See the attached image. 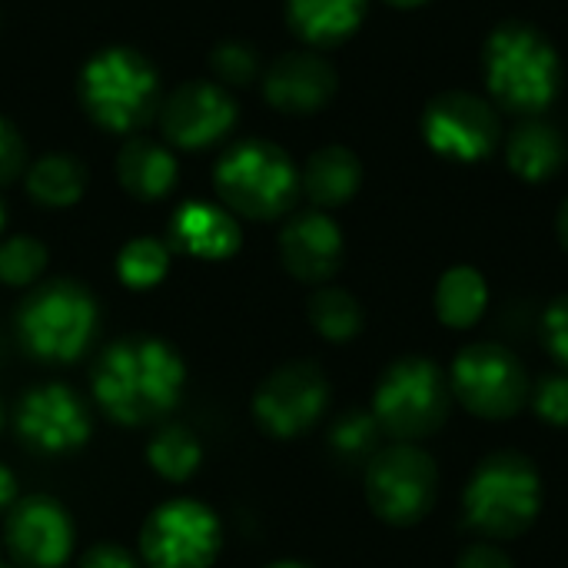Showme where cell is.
<instances>
[{
    "label": "cell",
    "instance_id": "6da1fadb",
    "mask_svg": "<svg viewBox=\"0 0 568 568\" xmlns=\"http://www.w3.org/2000/svg\"><path fill=\"white\" fill-rule=\"evenodd\" d=\"M93 396L120 426H150L166 416L186 383L180 353L156 336H123L93 363Z\"/></svg>",
    "mask_w": 568,
    "mask_h": 568
},
{
    "label": "cell",
    "instance_id": "7a4b0ae2",
    "mask_svg": "<svg viewBox=\"0 0 568 568\" xmlns=\"http://www.w3.org/2000/svg\"><path fill=\"white\" fill-rule=\"evenodd\" d=\"M542 513V476L526 453L496 449L469 476L463 523L486 542L526 536Z\"/></svg>",
    "mask_w": 568,
    "mask_h": 568
},
{
    "label": "cell",
    "instance_id": "3957f363",
    "mask_svg": "<svg viewBox=\"0 0 568 568\" xmlns=\"http://www.w3.org/2000/svg\"><path fill=\"white\" fill-rule=\"evenodd\" d=\"M483 70L489 93L506 110L526 116L542 113L562 87V63L556 47L536 27L519 20H509L489 33Z\"/></svg>",
    "mask_w": 568,
    "mask_h": 568
},
{
    "label": "cell",
    "instance_id": "277c9868",
    "mask_svg": "<svg viewBox=\"0 0 568 568\" xmlns=\"http://www.w3.org/2000/svg\"><path fill=\"white\" fill-rule=\"evenodd\" d=\"M449 376L429 356H399L389 363L373 389V416L393 443H426L453 413Z\"/></svg>",
    "mask_w": 568,
    "mask_h": 568
},
{
    "label": "cell",
    "instance_id": "5b68a950",
    "mask_svg": "<svg viewBox=\"0 0 568 568\" xmlns=\"http://www.w3.org/2000/svg\"><path fill=\"white\" fill-rule=\"evenodd\" d=\"M80 100L100 126L130 133L156 113L160 80L146 57L126 47H110L83 67Z\"/></svg>",
    "mask_w": 568,
    "mask_h": 568
},
{
    "label": "cell",
    "instance_id": "8992f818",
    "mask_svg": "<svg viewBox=\"0 0 568 568\" xmlns=\"http://www.w3.org/2000/svg\"><path fill=\"white\" fill-rule=\"evenodd\" d=\"M216 193L220 200L246 220H276L286 216L300 196V173L286 150L266 140H246L233 146L216 163Z\"/></svg>",
    "mask_w": 568,
    "mask_h": 568
},
{
    "label": "cell",
    "instance_id": "52a82bcc",
    "mask_svg": "<svg viewBox=\"0 0 568 568\" xmlns=\"http://www.w3.org/2000/svg\"><path fill=\"white\" fill-rule=\"evenodd\" d=\"M97 300L73 280L37 286L20 306L17 326L27 349L43 363H73L97 333Z\"/></svg>",
    "mask_w": 568,
    "mask_h": 568
},
{
    "label": "cell",
    "instance_id": "ba28073f",
    "mask_svg": "<svg viewBox=\"0 0 568 568\" xmlns=\"http://www.w3.org/2000/svg\"><path fill=\"white\" fill-rule=\"evenodd\" d=\"M449 389L466 413L486 423H506L529 403L532 379L519 356L503 343H469L449 366Z\"/></svg>",
    "mask_w": 568,
    "mask_h": 568
},
{
    "label": "cell",
    "instance_id": "9c48e42d",
    "mask_svg": "<svg viewBox=\"0 0 568 568\" xmlns=\"http://www.w3.org/2000/svg\"><path fill=\"white\" fill-rule=\"evenodd\" d=\"M366 503L386 526L423 523L439 496V469L416 443H393L366 463Z\"/></svg>",
    "mask_w": 568,
    "mask_h": 568
},
{
    "label": "cell",
    "instance_id": "30bf717a",
    "mask_svg": "<svg viewBox=\"0 0 568 568\" xmlns=\"http://www.w3.org/2000/svg\"><path fill=\"white\" fill-rule=\"evenodd\" d=\"M220 546V519L196 499L156 506L140 532V559L146 568H210Z\"/></svg>",
    "mask_w": 568,
    "mask_h": 568
},
{
    "label": "cell",
    "instance_id": "8fae6325",
    "mask_svg": "<svg viewBox=\"0 0 568 568\" xmlns=\"http://www.w3.org/2000/svg\"><path fill=\"white\" fill-rule=\"evenodd\" d=\"M326 409H329V379L316 363L306 359H293L273 369L253 396V416L260 429L273 439L306 436L323 419Z\"/></svg>",
    "mask_w": 568,
    "mask_h": 568
},
{
    "label": "cell",
    "instance_id": "7c38bea8",
    "mask_svg": "<svg viewBox=\"0 0 568 568\" xmlns=\"http://www.w3.org/2000/svg\"><path fill=\"white\" fill-rule=\"evenodd\" d=\"M423 133L439 156L473 163L499 143V113L476 93L449 90L426 106Z\"/></svg>",
    "mask_w": 568,
    "mask_h": 568
},
{
    "label": "cell",
    "instance_id": "4fadbf2b",
    "mask_svg": "<svg viewBox=\"0 0 568 568\" xmlns=\"http://www.w3.org/2000/svg\"><path fill=\"white\" fill-rule=\"evenodd\" d=\"M17 433L33 453L70 456L90 439V413L70 386L47 383L20 399Z\"/></svg>",
    "mask_w": 568,
    "mask_h": 568
},
{
    "label": "cell",
    "instance_id": "5bb4252c",
    "mask_svg": "<svg viewBox=\"0 0 568 568\" xmlns=\"http://www.w3.org/2000/svg\"><path fill=\"white\" fill-rule=\"evenodd\" d=\"M3 546L17 568H63L73 556V523L57 499L27 496L7 513Z\"/></svg>",
    "mask_w": 568,
    "mask_h": 568
},
{
    "label": "cell",
    "instance_id": "9a60e30c",
    "mask_svg": "<svg viewBox=\"0 0 568 568\" xmlns=\"http://www.w3.org/2000/svg\"><path fill=\"white\" fill-rule=\"evenodd\" d=\"M160 123L170 143L200 150L230 133V126L236 123V103L223 87L196 80V83L180 87L163 103Z\"/></svg>",
    "mask_w": 568,
    "mask_h": 568
},
{
    "label": "cell",
    "instance_id": "2e32d148",
    "mask_svg": "<svg viewBox=\"0 0 568 568\" xmlns=\"http://www.w3.org/2000/svg\"><path fill=\"white\" fill-rule=\"evenodd\" d=\"M280 260L300 283H326L343 266V233L323 210L296 213L280 233Z\"/></svg>",
    "mask_w": 568,
    "mask_h": 568
},
{
    "label": "cell",
    "instance_id": "e0dca14e",
    "mask_svg": "<svg viewBox=\"0 0 568 568\" xmlns=\"http://www.w3.org/2000/svg\"><path fill=\"white\" fill-rule=\"evenodd\" d=\"M263 90L266 100L283 113H313L329 103L336 90V70L313 50H293L270 63Z\"/></svg>",
    "mask_w": 568,
    "mask_h": 568
},
{
    "label": "cell",
    "instance_id": "ac0fdd59",
    "mask_svg": "<svg viewBox=\"0 0 568 568\" xmlns=\"http://www.w3.org/2000/svg\"><path fill=\"white\" fill-rule=\"evenodd\" d=\"M170 240L176 250L196 260H226L240 250V223L233 213L213 203H186L170 223Z\"/></svg>",
    "mask_w": 568,
    "mask_h": 568
},
{
    "label": "cell",
    "instance_id": "d6986e66",
    "mask_svg": "<svg viewBox=\"0 0 568 568\" xmlns=\"http://www.w3.org/2000/svg\"><path fill=\"white\" fill-rule=\"evenodd\" d=\"M506 160H509V170L516 176H523L529 183H542V180H549V176H556L562 170L566 140L552 123H546L539 116H529L509 133Z\"/></svg>",
    "mask_w": 568,
    "mask_h": 568
},
{
    "label": "cell",
    "instance_id": "ffe728a7",
    "mask_svg": "<svg viewBox=\"0 0 568 568\" xmlns=\"http://www.w3.org/2000/svg\"><path fill=\"white\" fill-rule=\"evenodd\" d=\"M116 176L136 200H160L176 183V160L166 146L146 136H133L116 156Z\"/></svg>",
    "mask_w": 568,
    "mask_h": 568
},
{
    "label": "cell",
    "instance_id": "44dd1931",
    "mask_svg": "<svg viewBox=\"0 0 568 568\" xmlns=\"http://www.w3.org/2000/svg\"><path fill=\"white\" fill-rule=\"evenodd\" d=\"M363 183V166L356 160L353 150L346 146H323L310 156L300 186L306 190V196L320 206V210H333L343 206L346 200H353V193Z\"/></svg>",
    "mask_w": 568,
    "mask_h": 568
},
{
    "label": "cell",
    "instance_id": "7402d4cb",
    "mask_svg": "<svg viewBox=\"0 0 568 568\" xmlns=\"http://www.w3.org/2000/svg\"><path fill=\"white\" fill-rule=\"evenodd\" d=\"M366 0H290V27L313 47L343 43L363 20Z\"/></svg>",
    "mask_w": 568,
    "mask_h": 568
},
{
    "label": "cell",
    "instance_id": "603a6c76",
    "mask_svg": "<svg viewBox=\"0 0 568 568\" xmlns=\"http://www.w3.org/2000/svg\"><path fill=\"white\" fill-rule=\"evenodd\" d=\"M489 306L486 276L476 266H453L436 283V316L449 329H473Z\"/></svg>",
    "mask_w": 568,
    "mask_h": 568
},
{
    "label": "cell",
    "instance_id": "cb8c5ba5",
    "mask_svg": "<svg viewBox=\"0 0 568 568\" xmlns=\"http://www.w3.org/2000/svg\"><path fill=\"white\" fill-rule=\"evenodd\" d=\"M87 186V170L70 153H47L27 170V190L40 206H70Z\"/></svg>",
    "mask_w": 568,
    "mask_h": 568
},
{
    "label": "cell",
    "instance_id": "d4e9b609",
    "mask_svg": "<svg viewBox=\"0 0 568 568\" xmlns=\"http://www.w3.org/2000/svg\"><path fill=\"white\" fill-rule=\"evenodd\" d=\"M306 316H310V326L329 339V343H349L363 333V306L359 300L349 293V290H339V286H323L313 293L310 306H306Z\"/></svg>",
    "mask_w": 568,
    "mask_h": 568
},
{
    "label": "cell",
    "instance_id": "484cf974",
    "mask_svg": "<svg viewBox=\"0 0 568 568\" xmlns=\"http://www.w3.org/2000/svg\"><path fill=\"white\" fill-rule=\"evenodd\" d=\"M146 463L150 469L166 479V483H186L200 463H203V446L186 426H163L150 443H146Z\"/></svg>",
    "mask_w": 568,
    "mask_h": 568
},
{
    "label": "cell",
    "instance_id": "4316f807",
    "mask_svg": "<svg viewBox=\"0 0 568 568\" xmlns=\"http://www.w3.org/2000/svg\"><path fill=\"white\" fill-rule=\"evenodd\" d=\"M383 429L369 409H346L329 429V449L343 463H369L383 446Z\"/></svg>",
    "mask_w": 568,
    "mask_h": 568
},
{
    "label": "cell",
    "instance_id": "83f0119b",
    "mask_svg": "<svg viewBox=\"0 0 568 568\" xmlns=\"http://www.w3.org/2000/svg\"><path fill=\"white\" fill-rule=\"evenodd\" d=\"M166 270H170V246L153 236L130 240L116 256V273H120L123 286H130V290L156 286L166 276Z\"/></svg>",
    "mask_w": 568,
    "mask_h": 568
},
{
    "label": "cell",
    "instance_id": "f1b7e54d",
    "mask_svg": "<svg viewBox=\"0 0 568 568\" xmlns=\"http://www.w3.org/2000/svg\"><path fill=\"white\" fill-rule=\"evenodd\" d=\"M47 270V250L33 236H10L0 243V283L30 286Z\"/></svg>",
    "mask_w": 568,
    "mask_h": 568
},
{
    "label": "cell",
    "instance_id": "f546056e",
    "mask_svg": "<svg viewBox=\"0 0 568 568\" xmlns=\"http://www.w3.org/2000/svg\"><path fill=\"white\" fill-rule=\"evenodd\" d=\"M529 403L536 409V416L556 429H566L568 426V373H549L542 379L532 383V393H529Z\"/></svg>",
    "mask_w": 568,
    "mask_h": 568
},
{
    "label": "cell",
    "instance_id": "4dcf8cb0",
    "mask_svg": "<svg viewBox=\"0 0 568 568\" xmlns=\"http://www.w3.org/2000/svg\"><path fill=\"white\" fill-rule=\"evenodd\" d=\"M210 67L213 73L223 80V83H250L256 73H260V60H256V50L250 43H220L213 53H210Z\"/></svg>",
    "mask_w": 568,
    "mask_h": 568
},
{
    "label": "cell",
    "instance_id": "1f68e13d",
    "mask_svg": "<svg viewBox=\"0 0 568 568\" xmlns=\"http://www.w3.org/2000/svg\"><path fill=\"white\" fill-rule=\"evenodd\" d=\"M542 339L552 353V359L568 373V293L556 296L542 316Z\"/></svg>",
    "mask_w": 568,
    "mask_h": 568
},
{
    "label": "cell",
    "instance_id": "d6a6232c",
    "mask_svg": "<svg viewBox=\"0 0 568 568\" xmlns=\"http://www.w3.org/2000/svg\"><path fill=\"white\" fill-rule=\"evenodd\" d=\"M23 163H27V150L20 133L10 120L0 116V186L13 183L23 173Z\"/></svg>",
    "mask_w": 568,
    "mask_h": 568
},
{
    "label": "cell",
    "instance_id": "836d02e7",
    "mask_svg": "<svg viewBox=\"0 0 568 568\" xmlns=\"http://www.w3.org/2000/svg\"><path fill=\"white\" fill-rule=\"evenodd\" d=\"M80 568H140L130 549L116 546V542H93L83 556Z\"/></svg>",
    "mask_w": 568,
    "mask_h": 568
},
{
    "label": "cell",
    "instance_id": "e575fe53",
    "mask_svg": "<svg viewBox=\"0 0 568 568\" xmlns=\"http://www.w3.org/2000/svg\"><path fill=\"white\" fill-rule=\"evenodd\" d=\"M456 568H516L513 566V559L496 546V542H473V546H466L463 552H459V559H456Z\"/></svg>",
    "mask_w": 568,
    "mask_h": 568
},
{
    "label": "cell",
    "instance_id": "d590c367",
    "mask_svg": "<svg viewBox=\"0 0 568 568\" xmlns=\"http://www.w3.org/2000/svg\"><path fill=\"white\" fill-rule=\"evenodd\" d=\"M13 503H17V479H13V473L0 463V513L13 509Z\"/></svg>",
    "mask_w": 568,
    "mask_h": 568
},
{
    "label": "cell",
    "instance_id": "8d00e7d4",
    "mask_svg": "<svg viewBox=\"0 0 568 568\" xmlns=\"http://www.w3.org/2000/svg\"><path fill=\"white\" fill-rule=\"evenodd\" d=\"M556 230H559V240H562V246H566V250H568V200H566V203H562V210H559Z\"/></svg>",
    "mask_w": 568,
    "mask_h": 568
},
{
    "label": "cell",
    "instance_id": "74e56055",
    "mask_svg": "<svg viewBox=\"0 0 568 568\" xmlns=\"http://www.w3.org/2000/svg\"><path fill=\"white\" fill-rule=\"evenodd\" d=\"M266 568H310V566H303V562H290V559H286V562H273V566H266Z\"/></svg>",
    "mask_w": 568,
    "mask_h": 568
},
{
    "label": "cell",
    "instance_id": "f35d334b",
    "mask_svg": "<svg viewBox=\"0 0 568 568\" xmlns=\"http://www.w3.org/2000/svg\"><path fill=\"white\" fill-rule=\"evenodd\" d=\"M386 3H393V7H416V3H423V0H386Z\"/></svg>",
    "mask_w": 568,
    "mask_h": 568
},
{
    "label": "cell",
    "instance_id": "ab89813d",
    "mask_svg": "<svg viewBox=\"0 0 568 568\" xmlns=\"http://www.w3.org/2000/svg\"><path fill=\"white\" fill-rule=\"evenodd\" d=\"M3 223H7V210H3V203H0V230H3Z\"/></svg>",
    "mask_w": 568,
    "mask_h": 568
},
{
    "label": "cell",
    "instance_id": "60d3db41",
    "mask_svg": "<svg viewBox=\"0 0 568 568\" xmlns=\"http://www.w3.org/2000/svg\"><path fill=\"white\" fill-rule=\"evenodd\" d=\"M0 568H17V566H7V562H0Z\"/></svg>",
    "mask_w": 568,
    "mask_h": 568
}]
</instances>
